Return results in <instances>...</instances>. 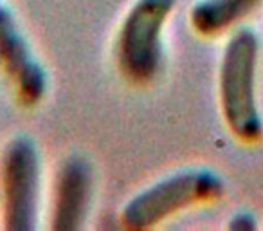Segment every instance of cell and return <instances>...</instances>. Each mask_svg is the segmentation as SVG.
Wrapping results in <instances>:
<instances>
[{
    "label": "cell",
    "mask_w": 263,
    "mask_h": 231,
    "mask_svg": "<svg viewBox=\"0 0 263 231\" xmlns=\"http://www.w3.org/2000/svg\"><path fill=\"white\" fill-rule=\"evenodd\" d=\"M259 38L251 27H240L229 37L218 73L220 110L231 136L243 145L263 139V119L256 98Z\"/></svg>",
    "instance_id": "cell-1"
},
{
    "label": "cell",
    "mask_w": 263,
    "mask_h": 231,
    "mask_svg": "<svg viewBox=\"0 0 263 231\" xmlns=\"http://www.w3.org/2000/svg\"><path fill=\"white\" fill-rule=\"evenodd\" d=\"M177 0H136L116 37V65L134 87H150L164 65V27Z\"/></svg>",
    "instance_id": "cell-2"
},
{
    "label": "cell",
    "mask_w": 263,
    "mask_h": 231,
    "mask_svg": "<svg viewBox=\"0 0 263 231\" xmlns=\"http://www.w3.org/2000/svg\"><path fill=\"white\" fill-rule=\"evenodd\" d=\"M223 191L226 184L213 170H182L132 197L121 209V224L134 231L150 229L187 208L218 201Z\"/></svg>",
    "instance_id": "cell-3"
},
{
    "label": "cell",
    "mask_w": 263,
    "mask_h": 231,
    "mask_svg": "<svg viewBox=\"0 0 263 231\" xmlns=\"http://www.w3.org/2000/svg\"><path fill=\"white\" fill-rule=\"evenodd\" d=\"M40 154L34 141L16 136L0 155V219L6 231L36 229Z\"/></svg>",
    "instance_id": "cell-4"
},
{
    "label": "cell",
    "mask_w": 263,
    "mask_h": 231,
    "mask_svg": "<svg viewBox=\"0 0 263 231\" xmlns=\"http://www.w3.org/2000/svg\"><path fill=\"white\" fill-rule=\"evenodd\" d=\"M0 73L24 109H34L47 96V70L34 56L15 15L4 4H0Z\"/></svg>",
    "instance_id": "cell-5"
},
{
    "label": "cell",
    "mask_w": 263,
    "mask_h": 231,
    "mask_svg": "<svg viewBox=\"0 0 263 231\" xmlns=\"http://www.w3.org/2000/svg\"><path fill=\"white\" fill-rule=\"evenodd\" d=\"M94 191V170L81 155L62 163L54 179L51 208L52 231H76L85 226Z\"/></svg>",
    "instance_id": "cell-6"
},
{
    "label": "cell",
    "mask_w": 263,
    "mask_h": 231,
    "mask_svg": "<svg viewBox=\"0 0 263 231\" xmlns=\"http://www.w3.org/2000/svg\"><path fill=\"white\" fill-rule=\"evenodd\" d=\"M263 0H198L190 11V26L205 38L218 37L247 19Z\"/></svg>",
    "instance_id": "cell-7"
},
{
    "label": "cell",
    "mask_w": 263,
    "mask_h": 231,
    "mask_svg": "<svg viewBox=\"0 0 263 231\" xmlns=\"http://www.w3.org/2000/svg\"><path fill=\"white\" fill-rule=\"evenodd\" d=\"M227 227H229V229H234V231H252L258 227V222H256L252 213L240 211V213H234V215L231 217Z\"/></svg>",
    "instance_id": "cell-8"
}]
</instances>
